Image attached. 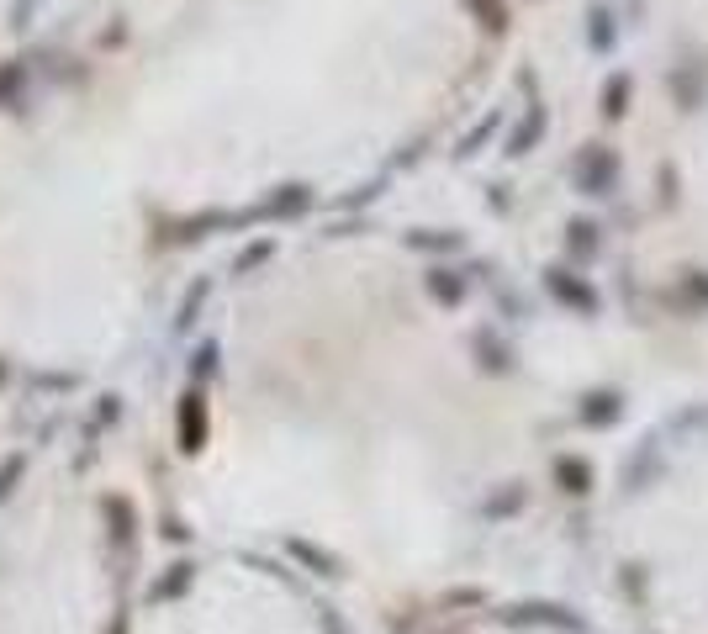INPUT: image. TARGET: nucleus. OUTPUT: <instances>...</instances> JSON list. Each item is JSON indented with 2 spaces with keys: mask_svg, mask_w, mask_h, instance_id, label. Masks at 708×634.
Listing matches in <instances>:
<instances>
[{
  "mask_svg": "<svg viewBox=\"0 0 708 634\" xmlns=\"http://www.w3.org/2000/svg\"><path fill=\"white\" fill-rule=\"evenodd\" d=\"M550 286L561 291L566 302H576V307H592V291H587V286H576V281H571L566 270H555V275H550Z\"/></svg>",
  "mask_w": 708,
  "mask_h": 634,
  "instance_id": "nucleus-2",
  "label": "nucleus"
},
{
  "mask_svg": "<svg viewBox=\"0 0 708 634\" xmlns=\"http://www.w3.org/2000/svg\"><path fill=\"white\" fill-rule=\"evenodd\" d=\"M106 634H127V629H122V624H111V629H106Z\"/></svg>",
  "mask_w": 708,
  "mask_h": 634,
  "instance_id": "nucleus-7",
  "label": "nucleus"
},
{
  "mask_svg": "<svg viewBox=\"0 0 708 634\" xmlns=\"http://www.w3.org/2000/svg\"><path fill=\"white\" fill-rule=\"evenodd\" d=\"M561 481H571V492H587V465L582 460H566L561 465Z\"/></svg>",
  "mask_w": 708,
  "mask_h": 634,
  "instance_id": "nucleus-3",
  "label": "nucleus"
},
{
  "mask_svg": "<svg viewBox=\"0 0 708 634\" xmlns=\"http://www.w3.org/2000/svg\"><path fill=\"white\" fill-rule=\"evenodd\" d=\"M603 175H613V164H603V154H592V159H587V191H598Z\"/></svg>",
  "mask_w": 708,
  "mask_h": 634,
  "instance_id": "nucleus-4",
  "label": "nucleus"
},
{
  "mask_svg": "<svg viewBox=\"0 0 708 634\" xmlns=\"http://www.w3.org/2000/svg\"><path fill=\"white\" fill-rule=\"evenodd\" d=\"M624 96H629V80H613V85L603 90V106H608V111H624Z\"/></svg>",
  "mask_w": 708,
  "mask_h": 634,
  "instance_id": "nucleus-5",
  "label": "nucleus"
},
{
  "mask_svg": "<svg viewBox=\"0 0 708 634\" xmlns=\"http://www.w3.org/2000/svg\"><path fill=\"white\" fill-rule=\"evenodd\" d=\"M201 434H207V413H201V397L191 391L180 402V450H201Z\"/></svg>",
  "mask_w": 708,
  "mask_h": 634,
  "instance_id": "nucleus-1",
  "label": "nucleus"
},
{
  "mask_svg": "<svg viewBox=\"0 0 708 634\" xmlns=\"http://www.w3.org/2000/svg\"><path fill=\"white\" fill-rule=\"evenodd\" d=\"M434 296H444V302H455V296H460V286L450 281V275H434Z\"/></svg>",
  "mask_w": 708,
  "mask_h": 634,
  "instance_id": "nucleus-6",
  "label": "nucleus"
}]
</instances>
